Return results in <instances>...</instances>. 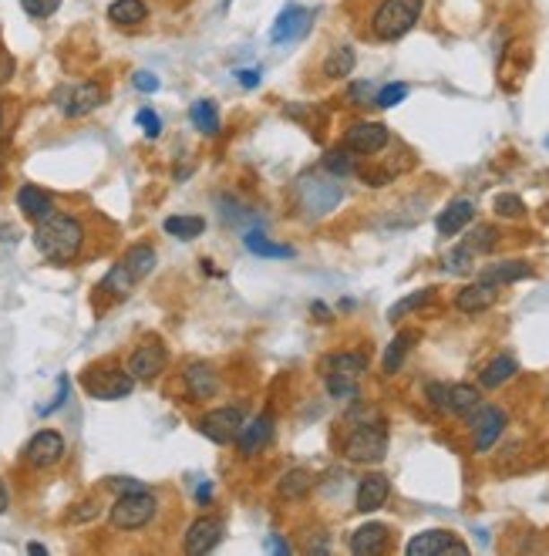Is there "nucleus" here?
Instances as JSON below:
<instances>
[{"label":"nucleus","mask_w":549,"mask_h":556,"mask_svg":"<svg viewBox=\"0 0 549 556\" xmlns=\"http://www.w3.org/2000/svg\"><path fill=\"white\" fill-rule=\"evenodd\" d=\"M34 247L51 264H71L84 247V226L68 213H51L34 230Z\"/></svg>","instance_id":"obj_1"},{"label":"nucleus","mask_w":549,"mask_h":556,"mask_svg":"<svg viewBox=\"0 0 549 556\" xmlns=\"http://www.w3.org/2000/svg\"><path fill=\"white\" fill-rule=\"evenodd\" d=\"M425 11V0H385L374 11L371 30L378 41H398L418 24V17Z\"/></svg>","instance_id":"obj_2"},{"label":"nucleus","mask_w":549,"mask_h":556,"mask_svg":"<svg viewBox=\"0 0 549 556\" xmlns=\"http://www.w3.org/2000/svg\"><path fill=\"white\" fill-rule=\"evenodd\" d=\"M344 456L361 465H374L388 456V429L385 421H361L351 429L344 442Z\"/></svg>","instance_id":"obj_3"},{"label":"nucleus","mask_w":549,"mask_h":556,"mask_svg":"<svg viewBox=\"0 0 549 556\" xmlns=\"http://www.w3.org/2000/svg\"><path fill=\"white\" fill-rule=\"evenodd\" d=\"M82 385L92 398H101V402H118V398H128V395H132L135 378L128 375L125 368H118V364H95V368H88V371H84Z\"/></svg>","instance_id":"obj_4"},{"label":"nucleus","mask_w":549,"mask_h":556,"mask_svg":"<svg viewBox=\"0 0 549 556\" xmlns=\"http://www.w3.org/2000/svg\"><path fill=\"white\" fill-rule=\"evenodd\" d=\"M155 509H159V502H155L152 492H145V489H128V492H122L115 500L109 519L115 529H142L152 523Z\"/></svg>","instance_id":"obj_5"},{"label":"nucleus","mask_w":549,"mask_h":556,"mask_svg":"<svg viewBox=\"0 0 549 556\" xmlns=\"http://www.w3.org/2000/svg\"><path fill=\"white\" fill-rule=\"evenodd\" d=\"M243 408L240 404H226V408H213V412H206L203 415V421H199V431L206 435L209 442L216 445H230L236 442V435H240V429H243Z\"/></svg>","instance_id":"obj_6"},{"label":"nucleus","mask_w":549,"mask_h":556,"mask_svg":"<svg viewBox=\"0 0 549 556\" xmlns=\"http://www.w3.org/2000/svg\"><path fill=\"white\" fill-rule=\"evenodd\" d=\"M506 421L509 418L502 408H495V404H479V408L468 415L475 452H489V448L499 442V435H502V429H506Z\"/></svg>","instance_id":"obj_7"},{"label":"nucleus","mask_w":549,"mask_h":556,"mask_svg":"<svg viewBox=\"0 0 549 556\" xmlns=\"http://www.w3.org/2000/svg\"><path fill=\"white\" fill-rule=\"evenodd\" d=\"M405 553L408 556H466L468 546L455 533H449V529H428V533H418V536H412L408 540V546H405Z\"/></svg>","instance_id":"obj_8"},{"label":"nucleus","mask_w":549,"mask_h":556,"mask_svg":"<svg viewBox=\"0 0 549 556\" xmlns=\"http://www.w3.org/2000/svg\"><path fill=\"white\" fill-rule=\"evenodd\" d=\"M391 142V132L381 122H357L347 128L344 135V149H351L357 155H378Z\"/></svg>","instance_id":"obj_9"},{"label":"nucleus","mask_w":549,"mask_h":556,"mask_svg":"<svg viewBox=\"0 0 549 556\" xmlns=\"http://www.w3.org/2000/svg\"><path fill=\"white\" fill-rule=\"evenodd\" d=\"M165 364H169V351H165L159 341H149V344H138V348L132 351V358H128V375L135 378V381H152V378L162 375Z\"/></svg>","instance_id":"obj_10"},{"label":"nucleus","mask_w":549,"mask_h":556,"mask_svg":"<svg viewBox=\"0 0 549 556\" xmlns=\"http://www.w3.org/2000/svg\"><path fill=\"white\" fill-rule=\"evenodd\" d=\"M24 459H28L34 469H51V465H57V462L65 459V439L51 429L38 431L28 442V448H24Z\"/></svg>","instance_id":"obj_11"},{"label":"nucleus","mask_w":549,"mask_h":556,"mask_svg":"<svg viewBox=\"0 0 549 556\" xmlns=\"http://www.w3.org/2000/svg\"><path fill=\"white\" fill-rule=\"evenodd\" d=\"M222 540V519L220 516H199L189 533H186V553L193 556H203V553H213Z\"/></svg>","instance_id":"obj_12"},{"label":"nucleus","mask_w":549,"mask_h":556,"mask_svg":"<svg viewBox=\"0 0 549 556\" xmlns=\"http://www.w3.org/2000/svg\"><path fill=\"white\" fill-rule=\"evenodd\" d=\"M61 111L68 115V118H82L88 111H95L101 101H105V91H101V84L95 82H84V84H74L68 91H61Z\"/></svg>","instance_id":"obj_13"},{"label":"nucleus","mask_w":549,"mask_h":556,"mask_svg":"<svg viewBox=\"0 0 549 556\" xmlns=\"http://www.w3.org/2000/svg\"><path fill=\"white\" fill-rule=\"evenodd\" d=\"M495 300H499V287L479 277L475 283H468V287H462V291H458V297H455V307H458L462 314H482V310H489Z\"/></svg>","instance_id":"obj_14"},{"label":"nucleus","mask_w":549,"mask_h":556,"mask_svg":"<svg viewBox=\"0 0 549 556\" xmlns=\"http://www.w3.org/2000/svg\"><path fill=\"white\" fill-rule=\"evenodd\" d=\"M182 381H186V391H189V402H206V398H213V395L220 391V378H216V371L203 361L189 364L186 375H182Z\"/></svg>","instance_id":"obj_15"},{"label":"nucleus","mask_w":549,"mask_h":556,"mask_svg":"<svg viewBox=\"0 0 549 556\" xmlns=\"http://www.w3.org/2000/svg\"><path fill=\"white\" fill-rule=\"evenodd\" d=\"M391 496V482H388V475L381 473H368L361 479V486H357V509L361 513H374V509H381Z\"/></svg>","instance_id":"obj_16"},{"label":"nucleus","mask_w":549,"mask_h":556,"mask_svg":"<svg viewBox=\"0 0 549 556\" xmlns=\"http://www.w3.org/2000/svg\"><path fill=\"white\" fill-rule=\"evenodd\" d=\"M270 435H274V418L270 415H257L253 421H243V429L236 435V442H240V456H257L263 445L270 442Z\"/></svg>","instance_id":"obj_17"},{"label":"nucleus","mask_w":549,"mask_h":556,"mask_svg":"<svg viewBox=\"0 0 549 556\" xmlns=\"http://www.w3.org/2000/svg\"><path fill=\"white\" fill-rule=\"evenodd\" d=\"M307 28H310V11H303V7H297V4H290V7H283V11H280L274 30H270V38H274L276 44L297 41V38H301Z\"/></svg>","instance_id":"obj_18"},{"label":"nucleus","mask_w":549,"mask_h":556,"mask_svg":"<svg viewBox=\"0 0 549 556\" xmlns=\"http://www.w3.org/2000/svg\"><path fill=\"white\" fill-rule=\"evenodd\" d=\"M472 220H475V206L468 199H455V203H449V209H441L435 226H439L441 237H458Z\"/></svg>","instance_id":"obj_19"},{"label":"nucleus","mask_w":549,"mask_h":556,"mask_svg":"<svg viewBox=\"0 0 549 556\" xmlns=\"http://www.w3.org/2000/svg\"><path fill=\"white\" fill-rule=\"evenodd\" d=\"M368 371V358L361 354V351H341V354H330L327 361H324V375H334V378H357Z\"/></svg>","instance_id":"obj_20"},{"label":"nucleus","mask_w":549,"mask_h":556,"mask_svg":"<svg viewBox=\"0 0 549 556\" xmlns=\"http://www.w3.org/2000/svg\"><path fill=\"white\" fill-rule=\"evenodd\" d=\"M17 206H21V213H24L28 220L41 222L44 216H51V213H55V199L44 193V189H38V186H21V193H17Z\"/></svg>","instance_id":"obj_21"},{"label":"nucleus","mask_w":549,"mask_h":556,"mask_svg":"<svg viewBox=\"0 0 549 556\" xmlns=\"http://www.w3.org/2000/svg\"><path fill=\"white\" fill-rule=\"evenodd\" d=\"M385 546H388V526H381V523H368V526L351 533V553L357 556L381 553Z\"/></svg>","instance_id":"obj_22"},{"label":"nucleus","mask_w":549,"mask_h":556,"mask_svg":"<svg viewBox=\"0 0 549 556\" xmlns=\"http://www.w3.org/2000/svg\"><path fill=\"white\" fill-rule=\"evenodd\" d=\"M526 277H533V266L526 264V260H502V264H492L482 270V280H489L495 287L516 283V280H526Z\"/></svg>","instance_id":"obj_23"},{"label":"nucleus","mask_w":549,"mask_h":556,"mask_svg":"<svg viewBox=\"0 0 549 556\" xmlns=\"http://www.w3.org/2000/svg\"><path fill=\"white\" fill-rule=\"evenodd\" d=\"M479 404H482L479 388H472V385H449V404H445L449 415L468 418Z\"/></svg>","instance_id":"obj_24"},{"label":"nucleus","mask_w":549,"mask_h":556,"mask_svg":"<svg viewBox=\"0 0 549 556\" xmlns=\"http://www.w3.org/2000/svg\"><path fill=\"white\" fill-rule=\"evenodd\" d=\"M516 371H519V364L512 361L509 354H502V358H495V361H489L485 368L479 371V385L482 388H502L506 381H512L516 378Z\"/></svg>","instance_id":"obj_25"},{"label":"nucleus","mask_w":549,"mask_h":556,"mask_svg":"<svg viewBox=\"0 0 549 556\" xmlns=\"http://www.w3.org/2000/svg\"><path fill=\"white\" fill-rule=\"evenodd\" d=\"M145 17H149L145 0H115L109 7V21L111 24H118V28H135Z\"/></svg>","instance_id":"obj_26"},{"label":"nucleus","mask_w":549,"mask_h":556,"mask_svg":"<svg viewBox=\"0 0 549 556\" xmlns=\"http://www.w3.org/2000/svg\"><path fill=\"white\" fill-rule=\"evenodd\" d=\"M189 118H193V126L203 132V135H220V109L209 101V98H199V101H193V109H189Z\"/></svg>","instance_id":"obj_27"},{"label":"nucleus","mask_w":549,"mask_h":556,"mask_svg":"<svg viewBox=\"0 0 549 556\" xmlns=\"http://www.w3.org/2000/svg\"><path fill=\"white\" fill-rule=\"evenodd\" d=\"M162 230L169 233V237H176V239H196V237H203V230H206V220L203 216H169V220L162 222Z\"/></svg>","instance_id":"obj_28"},{"label":"nucleus","mask_w":549,"mask_h":556,"mask_svg":"<svg viewBox=\"0 0 549 556\" xmlns=\"http://www.w3.org/2000/svg\"><path fill=\"white\" fill-rule=\"evenodd\" d=\"M310 486H314V475L307 473V469H290V473L280 479L276 492H280L283 500H303V496L310 492Z\"/></svg>","instance_id":"obj_29"},{"label":"nucleus","mask_w":549,"mask_h":556,"mask_svg":"<svg viewBox=\"0 0 549 556\" xmlns=\"http://www.w3.org/2000/svg\"><path fill=\"white\" fill-rule=\"evenodd\" d=\"M418 341V334L414 331H405V334H398L391 344H388V351H385V361H381V368H385V375H395L398 371L401 364H405V354L412 351V344Z\"/></svg>","instance_id":"obj_30"},{"label":"nucleus","mask_w":549,"mask_h":556,"mask_svg":"<svg viewBox=\"0 0 549 556\" xmlns=\"http://www.w3.org/2000/svg\"><path fill=\"white\" fill-rule=\"evenodd\" d=\"M122 264L128 266V274L135 280L149 277L152 270H155V250L152 247H145V243H138V247H132V250L122 256Z\"/></svg>","instance_id":"obj_31"},{"label":"nucleus","mask_w":549,"mask_h":556,"mask_svg":"<svg viewBox=\"0 0 549 556\" xmlns=\"http://www.w3.org/2000/svg\"><path fill=\"white\" fill-rule=\"evenodd\" d=\"M354 65H357L354 48L341 44V48H334L327 55V61H324V74H327V78H347V74L354 71Z\"/></svg>","instance_id":"obj_32"},{"label":"nucleus","mask_w":549,"mask_h":556,"mask_svg":"<svg viewBox=\"0 0 549 556\" xmlns=\"http://www.w3.org/2000/svg\"><path fill=\"white\" fill-rule=\"evenodd\" d=\"M135 283H138V280L132 277V274H128V266H125V264H115V266L109 270V274H105V280H101V291L111 293V297H128Z\"/></svg>","instance_id":"obj_33"},{"label":"nucleus","mask_w":549,"mask_h":556,"mask_svg":"<svg viewBox=\"0 0 549 556\" xmlns=\"http://www.w3.org/2000/svg\"><path fill=\"white\" fill-rule=\"evenodd\" d=\"M247 250L257 253V256H266V260H287V256H293V250L290 247H283V243H270V239L263 237V233H247Z\"/></svg>","instance_id":"obj_34"},{"label":"nucleus","mask_w":549,"mask_h":556,"mask_svg":"<svg viewBox=\"0 0 549 556\" xmlns=\"http://www.w3.org/2000/svg\"><path fill=\"white\" fill-rule=\"evenodd\" d=\"M324 169L334 172V176H351L357 169V162H354V155H351V149H330V152L324 155Z\"/></svg>","instance_id":"obj_35"},{"label":"nucleus","mask_w":549,"mask_h":556,"mask_svg":"<svg viewBox=\"0 0 549 556\" xmlns=\"http://www.w3.org/2000/svg\"><path fill=\"white\" fill-rule=\"evenodd\" d=\"M428 300H431V291H414V293H408V297H401L398 304L388 310V320H401L405 314H412V310H418V307H425Z\"/></svg>","instance_id":"obj_36"},{"label":"nucleus","mask_w":549,"mask_h":556,"mask_svg":"<svg viewBox=\"0 0 549 556\" xmlns=\"http://www.w3.org/2000/svg\"><path fill=\"white\" fill-rule=\"evenodd\" d=\"M472 266H475V253L468 250L466 243L445 256V270H449V274H468Z\"/></svg>","instance_id":"obj_37"},{"label":"nucleus","mask_w":549,"mask_h":556,"mask_svg":"<svg viewBox=\"0 0 549 556\" xmlns=\"http://www.w3.org/2000/svg\"><path fill=\"white\" fill-rule=\"evenodd\" d=\"M408 98V84L405 82H395V84H385L378 95H374V105H381V109H395L398 101Z\"/></svg>","instance_id":"obj_38"},{"label":"nucleus","mask_w":549,"mask_h":556,"mask_svg":"<svg viewBox=\"0 0 549 556\" xmlns=\"http://www.w3.org/2000/svg\"><path fill=\"white\" fill-rule=\"evenodd\" d=\"M495 213L506 216V220H519L522 213H526V203H522L519 195L502 193V195H495Z\"/></svg>","instance_id":"obj_39"},{"label":"nucleus","mask_w":549,"mask_h":556,"mask_svg":"<svg viewBox=\"0 0 549 556\" xmlns=\"http://www.w3.org/2000/svg\"><path fill=\"white\" fill-rule=\"evenodd\" d=\"M327 391L337 398V402H354L357 398V381H351V378H334L327 375Z\"/></svg>","instance_id":"obj_40"},{"label":"nucleus","mask_w":549,"mask_h":556,"mask_svg":"<svg viewBox=\"0 0 549 556\" xmlns=\"http://www.w3.org/2000/svg\"><path fill=\"white\" fill-rule=\"evenodd\" d=\"M466 247L475 253V256H479V253H485V250H492V247H495V230H492V226H479V230H475V233L466 239Z\"/></svg>","instance_id":"obj_41"},{"label":"nucleus","mask_w":549,"mask_h":556,"mask_svg":"<svg viewBox=\"0 0 549 556\" xmlns=\"http://www.w3.org/2000/svg\"><path fill=\"white\" fill-rule=\"evenodd\" d=\"M21 7H24V14L44 21V17H51L61 7V0H21Z\"/></svg>","instance_id":"obj_42"},{"label":"nucleus","mask_w":549,"mask_h":556,"mask_svg":"<svg viewBox=\"0 0 549 556\" xmlns=\"http://www.w3.org/2000/svg\"><path fill=\"white\" fill-rule=\"evenodd\" d=\"M135 122L142 126V132H145L149 139H159V135H162V118H159V115H155L152 109H142V111H138Z\"/></svg>","instance_id":"obj_43"},{"label":"nucleus","mask_w":549,"mask_h":556,"mask_svg":"<svg viewBox=\"0 0 549 556\" xmlns=\"http://www.w3.org/2000/svg\"><path fill=\"white\" fill-rule=\"evenodd\" d=\"M374 95H378V88L371 82H354L347 88V98L354 101V105H374Z\"/></svg>","instance_id":"obj_44"},{"label":"nucleus","mask_w":549,"mask_h":556,"mask_svg":"<svg viewBox=\"0 0 549 556\" xmlns=\"http://www.w3.org/2000/svg\"><path fill=\"white\" fill-rule=\"evenodd\" d=\"M132 84H135L138 91H145V95L159 91V78H155L152 71H135V74H132Z\"/></svg>","instance_id":"obj_45"},{"label":"nucleus","mask_w":549,"mask_h":556,"mask_svg":"<svg viewBox=\"0 0 549 556\" xmlns=\"http://www.w3.org/2000/svg\"><path fill=\"white\" fill-rule=\"evenodd\" d=\"M260 78H263L260 68H243V71H240V84H243V88H257V84H260Z\"/></svg>","instance_id":"obj_46"},{"label":"nucleus","mask_w":549,"mask_h":556,"mask_svg":"<svg viewBox=\"0 0 549 556\" xmlns=\"http://www.w3.org/2000/svg\"><path fill=\"white\" fill-rule=\"evenodd\" d=\"M7 506H11V496H7V486H4V479H0V516L7 513Z\"/></svg>","instance_id":"obj_47"},{"label":"nucleus","mask_w":549,"mask_h":556,"mask_svg":"<svg viewBox=\"0 0 549 556\" xmlns=\"http://www.w3.org/2000/svg\"><path fill=\"white\" fill-rule=\"evenodd\" d=\"M270 550H274V553H290V543H283V540H276V536H270Z\"/></svg>","instance_id":"obj_48"},{"label":"nucleus","mask_w":549,"mask_h":556,"mask_svg":"<svg viewBox=\"0 0 549 556\" xmlns=\"http://www.w3.org/2000/svg\"><path fill=\"white\" fill-rule=\"evenodd\" d=\"M115 486L122 489V492H128V489H142V486L135 482V479H115Z\"/></svg>","instance_id":"obj_49"},{"label":"nucleus","mask_w":549,"mask_h":556,"mask_svg":"<svg viewBox=\"0 0 549 556\" xmlns=\"http://www.w3.org/2000/svg\"><path fill=\"white\" fill-rule=\"evenodd\" d=\"M314 314H317V320H327V307H324V304H314Z\"/></svg>","instance_id":"obj_50"},{"label":"nucleus","mask_w":549,"mask_h":556,"mask_svg":"<svg viewBox=\"0 0 549 556\" xmlns=\"http://www.w3.org/2000/svg\"><path fill=\"white\" fill-rule=\"evenodd\" d=\"M0 118H4V115H0Z\"/></svg>","instance_id":"obj_51"}]
</instances>
